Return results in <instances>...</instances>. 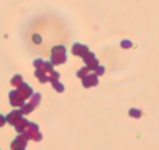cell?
Returning <instances> with one entry per match:
<instances>
[{"label":"cell","mask_w":159,"mask_h":150,"mask_svg":"<svg viewBox=\"0 0 159 150\" xmlns=\"http://www.w3.org/2000/svg\"><path fill=\"white\" fill-rule=\"evenodd\" d=\"M66 49L65 46L60 45V46H55L52 48V56H50V62L54 66L57 65H62L67 61V55H66Z\"/></svg>","instance_id":"obj_1"},{"label":"cell","mask_w":159,"mask_h":150,"mask_svg":"<svg viewBox=\"0 0 159 150\" xmlns=\"http://www.w3.org/2000/svg\"><path fill=\"white\" fill-rule=\"evenodd\" d=\"M16 93L19 94V96L22 99V100L30 99V97H32V95L34 94V93H33V89H32V87H30V85H27L26 82H22V83L18 87Z\"/></svg>","instance_id":"obj_2"},{"label":"cell","mask_w":159,"mask_h":150,"mask_svg":"<svg viewBox=\"0 0 159 150\" xmlns=\"http://www.w3.org/2000/svg\"><path fill=\"white\" fill-rule=\"evenodd\" d=\"M27 140H28V138H27L24 134L18 136V137L12 142L11 148H12L13 150H25L26 144H27Z\"/></svg>","instance_id":"obj_3"},{"label":"cell","mask_w":159,"mask_h":150,"mask_svg":"<svg viewBox=\"0 0 159 150\" xmlns=\"http://www.w3.org/2000/svg\"><path fill=\"white\" fill-rule=\"evenodd\" d=\"M82 85L84 88H90V87H94V86L98 85V76L95 74H88L85 77L82 79Z\"/></svg>","instance_id":"obj_4"},{"label":"cell","mask_w":159,"mask_h":150,"mask_svg":"<svg viewBox=\"0 0 159 150\" xmlns=\"http://www.w3.org/2000/svg\"><path fill=\"white\" fill-rule=\"evenodd\" d=\"M22 115H24V114L21 113V109L13 110V111H11L10 114L6 116V122H8V123L12 125H15L21 119H22Z\"/></svg>","instance_id":"obj_5"},{"label":"cell","mask_w":159,"mask_h":150,"mask_svg":"<svg viewBox=\"0 0 159 150\" xmlns=\"http://www.w3.org/2000/svg\"><path fill=\"white\" fill-rule=\"evenodd\" d=\"M8 97H10V102L13 107H22L25 105V100H22L19 96V94L16 93V90H12L8 94Z\"/></svg>","instance_id":"obj_6"},{"label":"cell","mask_w":159,"mask_h":150,"mask_svg":"<svg viewBox=\"0 0 159 150\" xmlns=\"http://www.w3.org/2000/svg\"><path fill=\"white\" fill-rule=\"evenodd\" d=\"M88 52H89L88 46L81 45V44H74L73 48H71V53L74 55H76V56H81V58H83Z\"/></svg>","instance_id":"obj_7"},{"label":"cell","mask_w":159,"mask_h":150,"mask_svg":"<svg viewBox=\"0 0 159 150\" xmlns=\"http://www.w3.org/2000/svg\"><path fill=\"white\" fill-rule=\"evenodd\" d=\"M35 76L39 79V81L41 83H45L47 81H49V75H48V73H46L42 68L35 70Z\"/></svg>","instance_id":"obj_8"},{"label":"cell","mask_w":159,"mask_h":150,"mask_svg":"<svg viewBox=\"0 0 159 150\" xmlns=\"http://www.w3.org/2000/svg\"><path fill=\"white\" fill-rule=\"evenodd\" d=\"M28 123H30V122L26 120V119H21V120L15 124V129H16L18 133H24L26 130V128H27Z\"/></svg>","instance_id":"obj_9"},{"label":"cell","mask_w":159,"mask_h":150,"mask_svg":"<svg viewBox=\"0 0 159 150\" xmlns=\"http://www.w3.org/2000/svg\"><path fill=\"white\" fill-rule=\"evenodd\" d=\"M22 82H24V81H22V76L19 75V74H16L12 77V80H11V85L14 86V87H19Z\"/></svg>","instance_id":"obj_10"},{"label":"cell","mask_w":159,"mask_h":150,"mask_svg":"<svg viewBox=\"0 0 159 150\" xmlns=\"http://www.w3.org/2000/svg\"><path fill=\"white\" fill-rule=\"evenodd\" d=\"M34 108L35 107L32 105V103H27V105H24L22 107H21V113L25 114V115H27V114L32 113V111L34 110Z\"/></svg>","instance_id":"obj_11"},{"label":"cell","mask_w":159,"mask_h":150,"mask_svg":"<svg viewBox=\"0 0 159 150\" xmlns=\"http://www.w3.org/2000/svg\"><path fill=\"white\" fill-rule=\"evenodd\" d=\"M40 101H41V95H40L39 93H36V94H33V95H32L30 103H32L34 107H36V105H39Z\"/></svg>","instance_id":"obj_12"},{"label":"cell","mask_w":159,"mask_h":150,"mask_svg":"<svg viewBox=\"0 0 159 150\" xmlns=\"http://www.w3.org/2000/svg\"><path fill=\"white\" fill-rule=\"evenodd\" d=\"M99 66V62H98V60L95 58L94 60H91V61H89L88 63H87V67L89 68V70H96V68Z\"/></svg>","instance_id":"obj_13"},{"label":"cell","mask_w":159,"mask_h":150,"mask_svg":"<svg viewBox=\"0 0 159 150\" xmlns=\"http://www.w3.org/2000/svg\"><path fill=\"white\" fill-rule=\"evenodd\" d=\"M88 74H89V68H88V67H83V68H81V69L76 73L77 77H80V79H83V77H85Z\"/></svg>","instance_id":"obj_14"},{"label":"cell","mask_w":159,"mask_h":150,"mask_svg":"<svg viewBox=\"0 0 159 150\" xmlns=\"http://www.w3.org/2000/svg\"><path fill=\"white\" fill-rule=\"evenodd\" d=\"M52 85H53V88H54L57 93H62V91L65 90V86L62 85L61 82H59V81H55V82H53Z\"/></svg>","instance_id":"obj_15"},{"label":"cell","mask_w":159,"mask_h":150,"mask_svg":"<svg viewBox=\"0 0 159 150\" xmlns=\"http://www.w3.org/2000/svg\"><path fill=\"white\" fill-rule=\"evenodd\" d=\"M53 63H52V62H50V61H47V62H45V63H43V67H42V69L45 70L46 73H48V75H49V73H52V72H53Z\"/></svg>","instance_id":"obj_16"},{"label":"cell","mask_w":159,"mask_h":150,"mask_svg":"<svg viewBox=\"0 0 159 150\" xmlns=\"http://www.w3.org/2000/svg\"><path fill=\"white\" fill-rule=\"evenodd\" d=\"M60 79V73L59 72H55V70H53L52 73H49V81L53 83V82H55V81H59Z\"/></svg>","instance_id":"obj_17"},{"label":"cell","mask_w":159,"mask_h":150,"mask_svg":"<svg viewBox=\"0 0 159 150\" xmlns=\"http://www.w3.org/2000/svg\"><path fill=\"white\" fill-rule=\"evenodd\" d=\"M129 115L132 116V117H136V119H138L142 116V111L138 109H130L129 110Z\"/></svg>","instance_id":"obj_18"},{"label":"cell","mask_w":159,"mask_h":150,"mask_svg":"<svg viewBox=\"0 0 159 150\" xmlns=\"http://www.w3.org/2000/svg\"><path fill=\"white\" fill-rule=\"evenodd\" d=\"M43 63H45V61L42 60V59H36V60L33 62V65L36 69H40V68H42L43 67Z\"/></svg>","instance_id":"obj_19"},{"label":"cell","mask_w":159,"mask_h":150,"mask_svg":"<svg viewBox=\"0 0 159 150\" xmlns=\"http://www.w3.org/2000/svg\"><path fill=\"white\" fill-rule=\"evenodd\" d=\"M120 46H122V48H124V49H129L132 47V42L129 40H123L120 42Z\"/></svg>","instance_id":"obj_20"},{"label":"cell","mask_w":159,"mask_h":150,"mask_svg":"<svg viewBox=\"0 0 159 150\" xmlns=\"http://www.w3.org/2000/svg\"><path fill=\"white\" fill-rule=\"evenodd\" d=\"M105 72V68L103 67V66H98L97 68H96V70H95V74L97 75V76H101V75H103Z\"/></svg>","instance_id":"obj_21"},{"label":"cell","mask_w":159,"mask_h":150,"mask_svg":"<svg viewBox=\"0 0 159 150\" xmlns=\"http://www.w3.org/2000/svg\"><path fill=\"white\" fill-rule=\"evenodd\" d=\"M33 41H34L35 44H40L42 41V39H41V36L39 34H34L33 35Z\"/></svg>","instance_id":"obj_22"},{"label":"cell","mask_w":159,"mask_h":150,"mask_svg":"<svg viewBox=\"0 0 159 150\" xmlns=\"http://www.w3.org/2000/svg\"><path fill=\"white\" fill-rule=\"evenodd\" d=\"M5 123H6V117H4L2 115H0V127H2Z\"/></svg>","instance_id":"obj_23"}]
</instances>
